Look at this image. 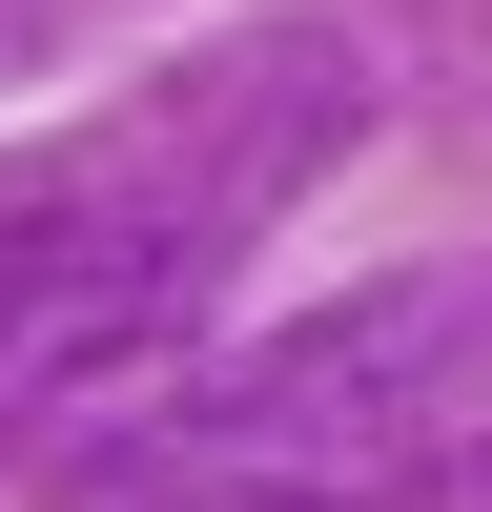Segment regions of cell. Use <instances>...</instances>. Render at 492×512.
Returning a JSON list of instances; mask_svg holds the SVG:
<instances>
[{
	"label": "cell",
	"mask_w": 492,
	"mask_h": 512,
	"mask_svg": "<svg viewBox=\"0 0 492 512\" xmlns=\"http://www.w3.org/2000/svg\"><path fill=\"white\" fill-rule=\"evenodd\" d=\"M82 21H103V0H0V82H21V62H62Z\"/></svg>",
	"instance_id": "5b68a950"
},
{
	"label": "cell",
	"mask_w": 492,
	"mask_h": 512,
	"mask_svg": "<svg viewBox=\"0 0 492 512\" xmlns=\"http://www.w3.org/2000/svg\"><path fill=\"white\" fill-rule=\"evenodd\" d=\"M390 123V62L349 21H205L185 62H144L123 103H82L62 144L0 164V267H246L328 164Z\"/></svg>",
	"instance_id": "6da1fadb"
},
{
	"label": "cell",
	"mask_w": 492,
	"mask_h": 512,
	"mask_svg": "<svg viewBox=\"0 0 492 512\" xmlns=\"http://www.w3.org/2000/svg\"><path fill=\"white\" fill-rule=\"evenodd\" d=\"M123 512H451V492H123Z\"/></svg>",
	"instance_id": "277c9868"
},
{
	"label": "cell",
	"mask_w": 492,
	"mask_h": 512,
	"mask_svg": "<svg viewBox=\"0 0 492 512\" xmlns=\"http://www.w3.org/2000/svg\"><path fill=\"white\" fill-rule=\"evenodd\" d=\"M205 328H226V267H144V246H103V267H0V451L82 472Z\"/></svg>",
	"instance_id": "3957f363"
},
{
	"label": "cell",
	"mask_w": 492,
	"mask_h": 512,
	"mask_svg": "<svg viewBox=\"0 0 492 512\" xmlns=\"http://www.w3.org/2000/svg\"><path fill=\"white\" fill-rule=\"evenodd\" d=\"M62 492H472V267H390L349 308L185 349Z\"/></svg>",
	"instance_id": "7a4b0ae2"
}]
</instances>
